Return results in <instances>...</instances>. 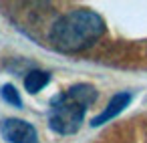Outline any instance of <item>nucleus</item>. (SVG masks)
I'll return each mask as SVG.
<instances>
[{
	"instance_id": "nucleus-1",
	"label": "nucleus",
	"mask_w": 147,
	"mask_h": 143,
	"mask_svg": "<svg viewBox=\"0 0 147 143\" xmlns=\"http://www.w3.org/2000/svg\"><path fill=\"white\" fill-rule=\"evenodd\" d=\"M105 32V20L87 8L63 14L51 28V42L63 53H79L93 47Z\"/></svg>"
},
{
	"instance_id": "nucleus-4",
	"label": "nucleus",
	"mask_w": 147,
	"mask_h": 143,
	"mask_svg": "<svg viewBox=\"0 0 147 143\" xmlns=\"http://www.w3.org/2000/svg\"><path fill=\"white\" fill-rule=\"evenodd\" d=\"M131 99H133V95L131 93H127V91H123V93H117L115 97H111V101L107 103V107L101 111V115H97L93 121H91V125L93 127H99V125H103V123H107V121H111L113 117H117L129 103H131Z\"/></svg>"
},
{
	"instance_id": "nucleus-6",
	"label": "nucleus",
	"mask_w": 147,
	"mask_h": 143,
	"mask_svg": "<svg viewBox=\"0 0 147 143\" xmlns=\"http://www.w3.org/2000/svg\"><path fill=\"white\" fill-rule=\"evenodd\" d=\"M0 97H2V99H4L8 105L16 107V109H20V107H22L20 93H18V89H16L12 83H6V85H2V87H0Z\"/></svg>"
},
{
	"instance_id": "nucleus-5",
	"label": "nucleus",
	"mask_w": 147,
	"mask_h": 143,
	"mask_svg": "<svg viewBox=\"0 0 147 143\" xmlns=\"http://www.w3.org/2000/svg\"><path fill=\"white\" fill-rule=\"evenodd\" d=\"M51 81V75L47 73V71H38V69H34V71H30L26 77H24V89L28 91V93H38L47 83Z\"/></svg>"
},
{
	"instance_id": "nucleus-2",
	"label": "nucleus",
	"mask_w": 147,
	"mask_h": 143,
	"mask_svg": "<svg viewBox=\"0 0 147 143\" xmlns=\"http://www.w3.org/2000/svg\"><path fill=\"white\" fill-rule=\"evenodd\" d=\"M97 101V89L89 83H79L59 93L49 107V127L59 135L79 131L87 109Z\"/></svg>"
},
{
	"instance_id": "nucleus-3",
	"label": "nucleus",
	"mask_w": 147,
	"mask_h": 143,
	"mask_svg": "<svg viewBox=\"0 0 147 143\" xmlns=\"http://www.w3.org/2000/svg\"><path fill=\"white\" fill-rule=\"evenodd\" d=\"M0 135L8 143H40L38 131L24 119H4L0 121Z\"/></svg>"
}]
</instances>
